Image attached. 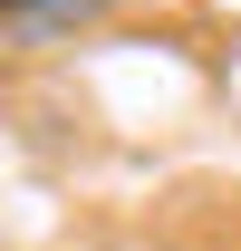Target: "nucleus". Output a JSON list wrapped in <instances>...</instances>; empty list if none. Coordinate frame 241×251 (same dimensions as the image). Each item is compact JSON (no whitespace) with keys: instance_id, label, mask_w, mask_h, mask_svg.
<instances>
[{"instance_id":"1","label":"nucleus","mask_w":241,"mask_h":251,"mask_svg":"<svg viewBox=\"0 0 241 251\" xmlns=\"http://www.w3.org/2000/svg\"><path fill=\"white\" fill-rule=\"evenodd\" d=\"M116 20V0H0V49L20 68L58 58V49H77V39H96Z\"/></svg>"}]
</instances>
